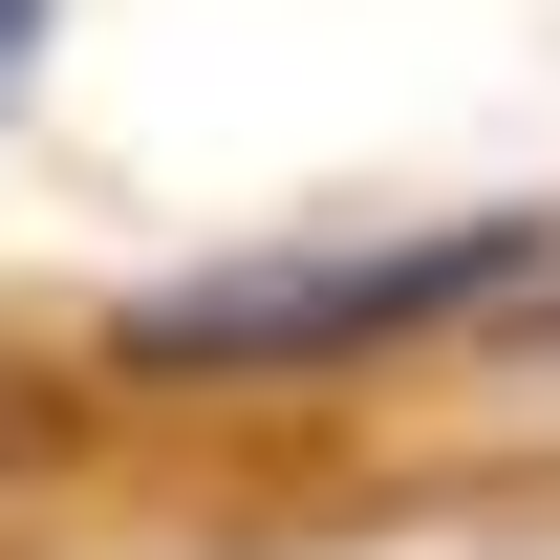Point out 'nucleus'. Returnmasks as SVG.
Wrapping results in <instances>:
<instances>
[{"label": "nucleus", "instance_id": "f257e3e1", "mask_svg": "<svg viewBox=\"0 0 560 560\" xmlns=\"http://www.w3.org/2000/svg\"><path fill=\"white\" fill-rule=\"evenodd\" d=\"M539 259L517 215L475 237H346V259H215V280H151L108 302V366H324V346H388V324H453Z\"/></svg>", "mask_w": 560, "mask_h": 560}, {"label": "nucleus", "instance_id": "f03ea898", "mask_svg": "<svg viewBox=\"0 0 560 560\" xmlns=\"http://www.w3.org/2000/svg\"><path fill=\"white\" fill-rule=\"evenodd\" d=\"M22 66H44V0H0V130H22Z\"/></svg>", "mask_w": 560, "mask_h": 560}]
</instances>
